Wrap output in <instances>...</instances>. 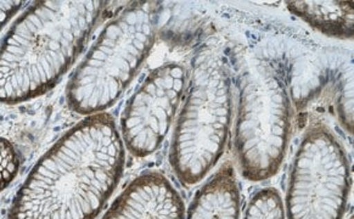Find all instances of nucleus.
<instances>
[{"label": "nucleus", "mask_w": 354, "mask_h": 219, "mask_svg": "<svg viewBox=\"0 0 354 219\" xmlns=\"http://www.w3.org/2000/svg\"><path fill=\"white\" fill-rule=\"evenodd\" d=\"M126 160L110 113H95L65 133L30 171L9 219H94L113 194Z\"/></svg>", "instance_id": "nucleus-1"}, {"label": "nucleus", "mask_w": 354, "mask_h": 219, "mask_svg": "<svg viewBox=\"0 0 354 219\" xmlns=\"http://www.w3.org/2000/svg\"><path fill=\"white\" fill-rule=\"evenodd\" d=\"M106 1H37L0 46V102L19 104L50 91L76 61Z\"/></svg>", "instance_id": "nucleus-2"}, {"label": "nucleus", "mask_w": 354, "mask_h": 219, "mask_svg": "<svg viewBox=\"0 0 354 219\" xmlns=\"http://www.w3.org/2000/svg\"><path fill=\"white\" fill-rule=\"evenodd\" d=\"M233 79L222 53L203 48L192 60L185 102L173 133L169 162L178 179L194 185L214 167L228 140Z\"/></svg>", "instance_id": "nucleus-3"}, {"label": "nucleus", "mask_w": 354, "mask_h": 219, "mask_svg": "<svg viewBox=\"0 0 354 219\" xmlns=\"http://www.w3.org/2000/svg\"><path fill=\"white\" fill-rule=\"evenodd\" d=\"M160 9L156 1L134 3L104 27L68 83L75 113H100L121 97L151 51Z\"/></svg>", "instance_id": "nucleus-4"}, {"label": "nucleus", "mask_w": 354, "mask_h": 219, "mask_svg": "<svg viewBox=\"0 0 354 219\" xmlns=\"http://www.w3.org/2000/svg\"><path fill=\"white\" fill-rule=\"evenodd\" d=\"M234 146L239 167L250 182L278 173L291 134V99L286 82L272 62L243 61L238 77Z\"/></svg>", "instance_id": "nucleus-5"}, {"label": "nucleus", "mask_w": 354, "mask_h": 219, "mask_svg": "<svg viewBox=\"0 0 354 219\" xmlns=\"http://www.w3.org/2000/svg\"><path fill=\"white\" fill-rule=\"evenodd\" d=\"M349 163L344 145L325 124L309 128L291 166L288 219H342L348 200Z\"/></svg>", "instance_id": "nucleus-6"}, {"label": "nucleus", "mask_w": 354, "mask_h": 219, "mask_svg": "<svg viewBox=\"0 0 354 219\" xmlns=\"http://www.w3.org/2000/svg\"><path fill=\"white\" fill-rule=\"evenodd\" d=\"M187 68L167 62L152 70L127 102L121 117V137L137 158L161 146L187 87Z\"/></svg>", "instance_id": "nucleus-7"}, {"label": "nucleus", "mask_w": 354, "mask_h": 219, "mask_svg": "<svg viewBox=\"0 0 354 219\" xmlns=\"http://www.w3.org/2000/svg\"><path fill=\"white\" fill-rule=\"evenodd\" d=\"M184 202L169 179L147 172L129 184L102 219H184Z\"/></svg>", "instance_id": "nucleus-8"}, {"label": "nucleus", "mask_w": 354, "mask_h": 219, "mask_svg": "<svg viewBox=\"0 0 354 219\" xmlns=\"http://www.w3.org/2000/svg\"><path fill=\"white\" fill-rule=\"evenodd\" d=\"M185 219H240V193L232 167L224 166L203 184Z\"/></svg>", "instance_id": "nucleus-9"}, {"label": "nucleus", "mask_w": 354, "mask_h": 219, "mask_svg": "<svg viewBox=\"0 0 354 219\" xmlns=\"http://www.w3.org/2000/svg\"><path fill=\"white\" fill-rule=\"evenodd\" d=\"M286 4L288 10L326 36H353V6L349 1H288Z\"/></svg>", "instance_id": "nucleus-10"}, {"label": "nucleus", "mask_w": 354, "mask_h": 219, "mask_svg": "<svg viewBox=\"0 0 354 219\" xmlns=\"http://www.w3.org/2000/svg\"><path fill=\"white\" fill-rule=\"evenodd\" d=\"M243 219H286L283 200L278 190L266 188L253 195Z\"/></svg>", "instance_id": "nucleus-11"}, {"label": "nucleus", "mask_w": 354, "mask_h": 219, "mask_svg": "<svg viewBox=\"0 0 354 219\" xmlns=\"http://www.w3.org/2000/svg\"><path fill=\"white\" fill-rule=\"evenodd\" d=\"M21 167L20 153L14 144L0 138V193L10 185Z\"/></svg>", "instance_id": "nucleus-12"}, {"label": "nucleus", "mask_w": 354, "mask_h": 219, "mask_svg": "<svg viewBox=\"0 0 354 219\" xmlns=\"http://www.w3.org/2000/svg\"><path fill=\"white\" fill-rule=\"evenodd\" d=\"M22 4V1H0V30L17 11L20 10Z\"/></svg>", "instance_id": "nucleus-13"}, {"label": "nucleus", "mask_w": 354, "mask_h": 219, "mask_svg": "<svg viewBox=\"0 0 354 219\" xmlns=\"http://www.w3.org/2000/svg\"><path fill=\"white\" fill-rule=\"evenodd\" d=\"M351 219H353V218H351Z\"/></svg>", "instance_id": "nucleus-14"}]
</instances>
